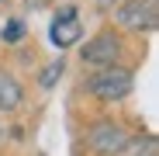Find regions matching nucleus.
<instances>
[{
  "mask_svg": "<svg viewBox=\"0 0 159 156\" xmlns=\"http://www.w3.org/2000/svg\"><path fill=\"white\" fill-rule=\"evenodd\" d=\"M87 142H90V149L97 156H114V153H121L128 146V132H125L121 125H114V121H97L90 128Z\"/></svg>",
  "mask_w": 159,
  "mask_h": 156,
  "instance_id": "3",
  "label": "nucleus"
},
{
  "mask_svg": "<svg viewBox=\"0 0 159 156\" xmlns=\"http://www.w3.org/2000/svg\"><path fill=\"white\" fill-rule=\"evenodd\" d=\"M21 97H24L21 83L14 80L7 69H0V111H14L17 104H21Z\"/></svg>",
  "mask_w": 159,
  "mask_h": 156,
  "instance_id": "6",
  "label": "nucleus"
},
{
  "mask_svg": "<svg viewBox=\"0 0 159 156\" xmlns=\"http://www.w3.org/2000/svg\"><path fill=\"white\" fill-rule=\"evenodd\" d=\"M24 35V24L21 21H7V28H4V42H17Z\"/></svg>",
  "mask_w": 159,
  "mask_h": 156,
  "instance_id": "8",
  "label": "nucleus"
},
{
  "mask_svg": "<svg viewBox=\"0 0 159 156\" xmlns=\"http://www.w3.org/2000/svg\"><path fill=\"white\" fill-rule=\"evenodd\" d=\"M131 87H135V76H131L128 69H121V66H114V63L100 66L87 80V90L93 97H100V101H121V97L131 94Z\"/></svg>",
  "mask_w": 159,
  "mask_h": 156,
  "instance_id": "1",
  "label": "nucleus"
},
{
  "mask_svg": "<svg viewBox=\"0 0 159 156\" xmlns=\"http://www.w3.org/2000/svg\"><path fill=\"white\" fill-rule=\"evenodd\" d=\"M0 139H4V125H0Z\"/></svg>",
  "mask_w": 159,
  "mask_h": 156,
  "instance_id": "9",
  "label": "nucleus"
},
{
  "mask_svg": "<svg viewBox=\"0 0 159 156\" xmlns=\"http://www.w3.org/2000/svg\"><path fill=\"white\" fill-rule=\"evenodd\" d=\"M52 45L56 49H69V45H76L80 42V35H83V24H80V17H76V11L73 7H62L59 11V17L52 21Z\"/></svg>",
  "mask_w": 159,
  "mask_h": 156,
  "instance_id": "4",
  "label": "nucleus"
},
{
  "mask_svg": "<svg viewBox=\"0 0 159 156\" xmlns=\"http://www.w3.org/2000/svg\"><path fill=\"white\" fill-rule=\"evenodd\" d=\"M118 52H121L118 35L100 31L93 42H87V45H83V63H93V66H111V63L118 59Z\"/></svg>",
  "mask_w": 159,
  "mask_h": 156,
  "instance_id": "5",
  "label": "nucleus"
},
{
  "mask_svg": "<svg viewBox=\"0 0 159 156\" xmlns=\"http://www.w3.org/2000/svg\"><path fill=\"white\" fill-rule=\"evenodd\" d=\"M62 63H52V66H45V73H42V87H52V83H56L59 80V76H62Z\"/></svg>",
  "mask_w": 159,
  "mask_h": 156,
  "instance_id": "7",
  "label": "nucleus"
},
{
  "mask_svg": "<svg viewBox=\"0 0 159 156\" xmlns=\"http://www.w3.org/2000/svg\"><path fill=\"white\" fill-rule=\"evenodd\" d=\"M118 21L131 31H152L159 24V0H125L118 7Z\"/></svg>",
  "mask_w": 159,
  "mask_h": 156,
  "instance_id": "2",
  "label": "nucleus"
}]
</instances>
